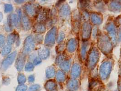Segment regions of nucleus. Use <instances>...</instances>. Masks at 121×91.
Wrapping results in <instances>:
<instances>
[{
	"label": "nucleus",
	"instance_id": "f257e3e1",
	"mask_svg": "<svg viewBox=\"0 0 121 91\" xmlns=\"http://www.w3.org/2000/svg\"><path fill=\"white\" fill-rule=\"evenodd\" d=\"M35 48V41L33 37L30 36L25 39L24 43V54H26L32 51Z\"/></svg>",
	"mask_w": 121,
	"mask_h": 91
},
{
	"label": "nucleus",
	"instance_id": "f03ea898",
	"mask_svg": "<svg viewBox=\"0 0 121 91\" xmlns=\"http://www.w3.org/2000/svg\"><path fill=\"white\" fill-rule=\"evenodd\" d=\"M17 55V51H15L6 57L2 63V68L3 69L6 70L12 64L16 58Z\"/></svg>",
	"mask_w": 121,
	"mask_h": 91
},
{
	"label": "nucleus",
	"instance_id": "7ed1b4c3",
	"mask_svg": "<svg viewBox=\"0 0 121 91\" xmlns=\"http://www.w3.org/2000/svg\"><path fill=\"white\" fill-rule=\"evenodd\" d=\"M26 12L28 16L34 17L36 16L39 11L38 6L36 4L32 3H28L25 6Z\"/></svg>",
	"mask_w": 121,
	"mask_h": 91
},
{
	"label": "nucleus",
	"instance_id": "20e7f679",
	"mask_svg": "<svg viewBox=\"0 0 121 91\" xmlns=\"http://www.w3.org/2000/svg\"><path fill=\"white\" fill-rule=\"evenodd\" d=\"M56 34V29L55 28H52L50 30H49L45 37V43L47 45L51 46L52 44L54 43L55 38Z\"/></svg>",
	"mask_w": 121,
	"mask_h": 91
},
{
	"label": "nucleus",
	"instance_id": "39448f33",
	"mask_svg": "<svg viewBox=\"0 0 121 91\" xmlns=\"http://www.w3.org/2000/svg\"><path fill=\"white\" fill-rule=\"evenodd\" d=\"M26 57L24 53L20 54L16 62V67L18 71H21L24 66Z\"/></svg>",
	"mask_w": 121,
	"mask_h": 91
},
{
	"label": "nucleus",
	"instance_id": "423d86ee",
	"mask_svg": "<svg viewBox=\"0 0 121 91\" xmlns=\"http://www.w3.org/2000/svg\"><path fill=\"white\" fill-rule=\"evenodd\" d=\"M48 16V12L46 9H43L39 13L37 21L39 23H43L47 20Z\"/></svg>",
	"mask_w": 121,
	"mask_h": 91
},
{
	"label": "nucleus",
	"instance_id": "0eeeda50",
	"mask_svg": "<svg viewBox=\"0 0 121 91\" xmlns=\"http://www.w3.org/2000/svg\"><path fill=\"white\" fill-rule=\"evenodd\" d=\"M22 26L23 29L26 31L30 30L31 24L30 20L26 16H24L22 19Z\"/></svg>",
	"mask_w": 121,
	"mask_h": 91
},
{
	"label": "nucleus",
	"instance_id": "6e6552de",
	"mask_svg": "<svg viewBox=\"0 0 121 91\" xmlns=\"http://www.w3.org/2000/svg\"><path fill=\"white\" fill-rule=\"evenodd\" d=\"M38 53L41 58H42L43 59H46L48 56L49 51L47 48L43 47L39 49Z\"/></svg>",
	"mask_w": 121,
	"mask_h": 91
},
{
	"label": "nucleus",
	"instance_id": "1a4fd4ad",
	"mask_svg": "<svg viewBox=\"0 0 121 91\" xmlns=\"http://www.w3.org/2000/svg\"><path fill=\"white\" fill-rule=\"evenodd\" d=\"M46 30V27L43 23H39L36 25L34 27V31L37 33H44Z\"/></svg>",
	"mask_w": 121,
	"mask_h": 91
},
{
	"label": "nucleus",
	"instance_id": "9d476101",
	"mask_svg": "<svg viewBox=\"0 0 121 91\" xmlns=\"http://www.w3.org/2000/svg\"><path fill=\"white\" fill-rule=\"evenodd\" d=\"M17 36L15 33H11L9 34L7 38V43L9 45H12L15 42Z\"/></svg>",
	"mask_w": 121,
	"mask_h": 91
},
{
	"label": "nucleus",
	"instance_id": "9b49d317",
	"mask_svg": "<svg viewBox=\"0 0 121 91\" xmlns=\"http://www.w3.org/2000/svg\"><path fill=\"white\" fill-rule=\"evenodd\" d=\"M11 21L12 22V25L14 26H17L18 25V17H17V15L15 14H12L10 16H9Z\"/></svg>",
	"mask_w": 121,
	"mask_h": 91
},
{
	"label": "nucleus",
	"instance_id": "f8f14e48",
	"mask_svg": "<svg viewBox=\"0 0 121 91\" xmlns=\"http://www.w3.org/2000/svg\"><path fill=\"white\" fill-rule=\"evenodd\" d=\"M12 51V47L10 45L5 46L2 49L1 51V55L3 56H6L10 53Z\"/></svg>",
	"mask_w": 121,
	"mask_h": 91
},
{
	"label": "nucleus",
	"instance_id": "ddd939ff",
	"mask_svg": "<svg viewBox=\"0 0 121 91\" xmlns=\"http://www.w3.org/2000/svg\"><path fill=\"white\" fill-rule=\"evenodd\" d=\"M46 77L47 78H51L54 75L55 70L52 67H49L46 70Z\"/></svg>",
	"mask_w": 121,
	"mask_h": 91
},
{
	"label": "nucleus",
	"instance_id": "4468645a",
	"mask_svg": "<svg viewBox=\"0 0 121 91\" xmlns=\"http://www.w3.org/2000/svg\"><path fill=\"white\" fill-rule=\"evenodd\" d=\"M55 87V83L52 81H49L46 84V89L49 91H52L54 89Z\"/></svg>",
	"mask_w": 121,
	"mask_h": 91
},
{
	"label": "nucleus",
	"instance_id": "2eb2a0df",
	"mask_svg": "<svg viewBox=\"0 0 121 91\" xmlns=\"http://www.w3.org/2000/svg\"><path fill=\"white\" fill-rule=\"evenodd\" d=\"M17 81L19 84H23L26 82V78L23 74H20L18 76Z\"/></svg>",
	"mask_w": 121,
	"mask_h": 91
},
{
	"label": "nucleus",
	"instance_id": "dca6fc26",
	"mask_svg": "<svg viewBox=\"0 0 121 91\" xmlns=\"http://www.w3.org/2000/svg\"><path fill=\"white\" fill-rule=\"evenodd\" d=\"M34 67V65L32 63L28 62L25 66V70L26 72H30L33 70Z\"/></svg>",
	"mask_w": 121,
	"mask_h": 91
},
{
	"label": "nucleus",
	"instance_id": "f3484780",
	"mask_svg": "<svg viewBox=\"0 0 121 91\" xmlns=\"http://www.w3.org/2000/svg\"><path fill=\"white\" fill-rule=\"evenodd\" d=\"M13 6L12 5L6 4L5 5V12L6 13L11 12L13 10Z\"/></svg>",
	"mask_w": 121,
	"mask_h": 91
},
{
	"label": "nucleus",
	"instance_id": "a211bd4d",
	"mask_svg": "<svg viewBox=\"0 0 121 91\" xmlns=\"http://www.w3.org/2000/svg\"><path fill=\"white\" fill-rule=\"evenodd\" d=\"M6 43V38L3 35L0 34V48L3 47Z\"/></svg>",
	"mask_w": 121,
	"mask_h": 91
},
{
	"label": "nucleus",
	"instance_id": "6ab92c4d",
	"mask_svg": "<svg viewBox=\"0 0 121 91\" xmlns=\"http://www.w3.org/2000/svg\"><path fill=\"white\" fill-rule=\"evenodd\" d=\"M27 89V87L26 85L21 84L18 86L16 91H26Z\"/></svg>",
	"mask_w": 121,
	"mask_h": 91
},
{
	"label": "nucleus",
	"instance_id": "aec40b11",
	"mask_svg": "<svg viewBox=\"0 0 121 91\" xmlns=\"http://www.w3.org/2000/svg\"><path fill=\"white\" fill-rule=\"evenodd\" d=\"M40 87L39 85L36 84V85H32L29 87L28 91H37L39 88Z\"/></svg>",
	"mask_w": 121,
	"mask_h": 91
},
{
	"label": "nucleus",
	"instance_id": "412c9836",
	"mask_svg": "<svg viewBox=\"0 0 121 91\" xmlns=\"http://www.w3.org/2000/svg\"><path fill=\"white\" fill-rule=\"evenodd\" d=\"M41 62H42L41 58L39 57H37L35 59V60L34 61V64L35 65H37L39 64L40 63H41Z\"/></svg>",
	"mask_w": 121,
	"mask_h": 91
},
{
	"label": "nucleus",
	"instance_id": "4be33fe9",
	"mask_svg": "<svg viewBox=\"0 0 121 91\" xmlns=\"http://www.w3.org/2000/svg\"><path fill=\"white\" fill-rule=\"evenodd\" d=\"M57 79L59 81H61L63 79V75L61 72H59L57 73Z\"/></svg>",
	"mask_w": 121,
	"mask_h": 91
},
{
	"label": "nucleus",
	"instance_id": "5701e85b",
	"mask_svg": "<svg viewBox=\"0 0 121 91\" xmlns=\"http://www.w3.org/2000/svg\"><path fill=\"white\" fill-rule=\"evenodd\" d=\"M35 81V77L34 75H30L29 77H28V81L30 82H33Z\"/></svg>",
	"mask_w": 121,
	"mask_h": 91
},
{
	"label": "nucleus",
	"instance_id": "b1692460",
	"mask_svg": "<svg viewBox=\"0 0 121 91\" xmlns=\"http://www.w3.org/2000/svg\"><path fill=\"white\" fill-rule=\"evenodd\" d=\"M17 13H18V16H17V17H18V23H19V22H20L21 19V16H22V12L21 11V10H18L17 11Z\"/></svg>",
	"mask_w": 121,
	"mask_h": 91
},
{
	"label": "nucleus",
	"instance_id": "393cba45",
	"mask_svg": "<svg viewBox=\"0 0 121 91\" xmlns=\"http://www.w3.org/2000/svg\"><path fill=\"white\" fill-rule=\"evenodd\" d=\"M5 82H7H7H8V84H9V82H10V79H9V78H6L4 79V80H3V83L4 84ZM7 84H8V83H7Z\"/></svg>",
	"mask_w": 121,
	"mask_h": 91
},
{
	"label": "nucleus",
	"instance_id": "a878e982",
	"mask_svg": "<svg viewBox=\"0 0 121 91\" xmlns=\"http://www.w3.org/2000/svg\"><path fill=\"white\" fill-rule=\"evenodd\" d=\"M2 19H3V15H2V13L0 12V22L2 21Z\"/></svg>",
	"mask_w": 121,
	"mask_h": 91
},
{
	"label": "nucleus",
	"instance_id": "bb28decb",
	"mask_svg": "<svg viewBox=\"0 0 121 91\" xmlns=\"http://www.w3.org/2000/svg\"><path fill=\"white\" fill-rule=\"evenodd\" d=\"M15 1L18 3H21L25 1L24 0H15Z\"/></svg>",
	"mask_w": 121,
	"mask_h": 91
}]
</instances>
